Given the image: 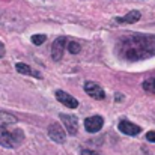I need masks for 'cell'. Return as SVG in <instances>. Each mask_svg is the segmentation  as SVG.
Listing matches in <instances>:
<instances>
[{"label":"cell","mask_w":155,"mask_h":155,"mask_svg":"<svg viewBox=\"0 0 155 155\" xmlns=\"http://www.w3.org/2000/svg\"><path fill=\"white\" fill-rule=\"evenodd\" d=\"M104 125V120L101 116H91L84 120V128L87 133H98Z\"/></svg>","instance_id":"52a82bcc"},{"label":"cell","mask_w":155,"mask_h":155,"mask_svg":"<svg viewBox=\"0 0 155 155\" xmlns=\"http://www.w3.org/2000/svg\"><path fill=\"white\" fill-rule=\"evenodd\" d=\"M143 87H145V91L155 94V78H149V80H146V81L143 83Z\"/></svg>","instance_id":"4fadbf2b"},{"label":"cell","mask_w":155,"mask_h":155,"mask_svg":"<svg viewBox=\"0 0 155 155\" xmlns=\"http://www.w3.org/2000/svg\"><path fill=\"white\" fill-rule=\"evenodd\" d=\"M66 44H68V41H66V38H63V36L57 38V39L53 42V45H51V57H53V60H54V62L62 60V57H63V50H65Z\"/></svg>","instance_id":"5b68a950"},{"label":"cell","mask_w":155,"mask_h":155,"mask_svg":"<svg viewBox=\"0 0 155 155\" xmlns=\"http://www.w3.org/2000/svg\"><path fill=\"white\" fill-rule=\"evenodd\" d=\"M56 98H57L59 103H62L68 108H77L78 107V101L72 95H69V94H66L63 91H56Z\"/></svg>","instance_id":"9c48e42d"},{"label":"cell","mask_w":155,"mask_h":155,"mask_svg":"<svg viewBox=\"0 0 155 155\" xmlns=\"http://www.w3.org/2000/svg\"><path fill=\"white\" fill-rule=\"evenodd\" d=\"M117 51L130 62L155 56V35L134 33L130 36H124L117 44Z\"/></svg>","instance_id":"6da1fadb"},{"label":"cell","mask_w":155,"mask_h":155,"mask_svg":"<svg viewBox=\"0 0 155 155\" xmlns=\"http://www.w3.org/2000/svg\"><path fill=\"white\" fill-rule=\"evenodd\" d=\"M146 139H148L149 142H154L155 143V131H149V133L146 134Z\"/></svg>","instance_id":"2e32d148"},{"label":"cell","mask_w":155,"mask_h":155,"mask_svg":"<svg viewBox=\"0 0 155 155\" xmlns=\"http://www.w3.org/2000/svg\"><path fill=\"white\" fill-rule=\"evenodd\" d=\"M117 128H119V131L124 133L125 136H137V134L142 131V128H140L139 125H136V124H133V122H130V120H120L119 125H117Z\"/></svg>","instance_id":"ba28073f"},{"label":"cell","mask_w":155,"mask_h":155,"mask_svg":"<svg viewBox=\"0 0 155 155\" xmlns=\"http://www.w3.org/2000/svg\"><path fill=\"white\" fill-rule=\"evenodd\" d=\"M24 142V133L17 127L0 124V145L8 149H15Z\"/></svg>","instance_id":"7a4b0ae2"},{"label":"cell","mask_w":155,"mask_h":155,"mask_svg":"<svg viewBox=\"0 0 155 155\" xmlns=\"http://www.w3.org/2000/svg\"><path fill=\"white\" fill-rule=\"evenodd\" d=\"M5 45H3V44H2V42H0V57H3V56H5Z\"/></svg>","instance_id":"e0dca14e"},{"label":"cell","mask_w":155,"mask_h":155,"mask_svg":"<svg viewBox=\"0 0 155 155\" xmlns=\"http://www.w3.org/2000/svg\"><path fill=\"white\" fill-rule=\"evenodd\" d=\"M48 136L56 143H65V140H66V133L60 124H51L48 127Z\"/></svg>","instance_id":"8992f818"},{"label":"cell","mask_w":155,"mask_h":155,"mask_svg":"<svg viewBox=\"0 0 155 155\" xmlns=\"http://www.w3.org/2000/svg\"><path fill=\"white\" fill-rule=\"evenodd\" d=\"M84 92H86L91 98L98 100V101H101V100L105 98V91H104L100 84H97V83H94V81H86V83H84Z\"/></svg>","instance_id":"3957f363"},{"label":"cell","mask_w":155,"mask_h":155,"mask_svg":"<svg viewBox=\"0 0 155 155\" xmlns=\"http://www.w3.org/2000/svg\"><path fill=\"white\" fill-rule=\"evenodd\" d=\"M66 50L71 53V54H77V53L81 50V47H80L78 42H75V41H69V42L66 44Z\"/></svg>","instance_id":"7c38bea8"},{"label":"cell","mask_w":155,"mask_h":155,"mask_svg":"<svg viewBox=\"0 0 155 155\" xmlns=\"http://www.w3.org/2000/svg\"><path fill=\"white\" fill-rule=\"evenodd\" d=\"M45 41H47V36L45 35H33L32 36V42L35 45H42Z\"/></svg>","instance_id":"5bb4252c"},{"label":"cell","mask_w":155,"mask_h":155,"mask_svg":"<svg viewBox=\"0 0 155 155\" xmlns=\"http://www.w3.org/2000/svg\"><path fill=\"white\" fill-rule=\"evenodd\" d=\"M60 120L65 125L69 136H75L78 133V119L74 114H60Z\"/></svg>","instance_id":"277c9868"},{"label":"cell","mask_w":155,"mask_h":155,"mask_svg":"<svg viewBox=\"0 0 155 155\" xmlns=\"http://www.w3.org/2000/svg\"><path fill=\"white\" fill-rule=\"evenodd\" d=\"M140 17H142V14H140L139 11H131V12H128L127 15L116 18V21H117V23H122V24H133V23H137V21L140 20Z\"/></svg>","instance_id":"30bf717a"},{"label":"cell","mask_w":155,"mask_h":155,"mask_svg":"<svg viewBox=\"0 0 155 155\" xmlns=\"http://www.w3.org/2000/svg\"><path fill=\"white\" fill-rule=\"evenodd\" d=\"M15 69H17V72H20V74H23V75H33L35 74V77H41L39 74H36V72H33V69L29 66V65H26V63H15Z\"/></svg>","instance_id":"8fae6325"},{"label":"cell","mask_w":155,"mask_h":155,"mask_svg":"<svg viewBox=\"0 0 155 155\" xmlns=\"http://www.w3.org/2000/svg\"><path fill=\"white\" fill-rule=\"evenodd\" d=\"M80 155H101V154H98V152H95V151H91V149H83V151L80 152Z\"/></svg>","instance_id":"9a60e30c"}]
</instances>
